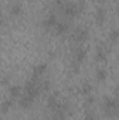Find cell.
Returning a JSON list of instances; mask_svg holds the SVG:
<instances>
[{
  "label": "cell",
  "mask_w": 119,
  "mask_h": 120,
  "mask_svg": "<svg viewBox=\"0 0 119 120\" xmlns=\"http://www.w3.org/2000/svg\"><path fill=\"white\" fill-rule=\"evenodd\" d=\"M107 78H108V73H107L105 68H98V70L95 71V80H97L98 82H104Z\"/></svg>",
  "instance_id": "cell-16"
},
{
  "label": "cell",
  "mask_w": 119,
  "mask_h": 120,
  "mask_svg": "<svg viewBox=\"0 0 119 120\" xmlns=\"http://www.w3.org/2000/svg\"><path fill=\"white\" fill-rule=\"evenodd\" d=\"M59 105H60V102L58 99V95L56 94L55 95H49V98H48V108L52 109V110H56L59 108Z\"/></svg>",
  "instance_id": "cell-12"
},
{
  "label": "cell",
  "mask_w": 119,
  "mask_h": 120,
  "mask_svg": "<svg viewBox=\"0 0 119 120\" xmlns=\"http://www.w3.org/2000/svg\"><path fill=\"white\" fill-rule=\"evenodd\" d=\"M13 105H14V102H13L11 98H8V99H3L1 103H0V112H1L3 115H6V113L13 108Z\"/></svg>",
  "instance_id": "cell-10"
},
{
  "label": "cell",
  "mask_w": 119,
  "mask_h": 120,
  "mask_svg": "<svg viewBox=\"0 0 119 120\" xmlns=\"http://www.w3.org/2000/svg\"><path fill=\"white\" fill-rule=\"evenodd\" d=\"M118 36H119L118 30H116V28H114V30H111V32H109V35H108V39H109V42L115 43V42L118 41Z\"/></svg>",
  "instance_id": "cell-17"
},
{
  "label": "cell",
  "mask_w": 119,
  "mask_h": 120,
  "mask_svg": "<svg viewBox=\"0 0 119 120\" xmlns=\"http://www.w3.org/2000/svg\"><path fill=\"white\" fill-rule=\"evenodd\" d=\"M94 102H95V98H94L92 95H88V96H86V101H84V106H86V108H91V106L94 105Z\"/></svg>",
  "instance_id": "cell-18"
},
{
  "label": "cell",
  "mask_w": 119,
  "mask_h": 120,
  "mask_svg": "<svg viewBox=\"0 0 119 120\" xmlns=\"http://www.w3.org/2000/svg\"><path fill=\"white\" fill-rule=\"evenodd\" d=\"M108 57V50H107V48L104 46V45H99V46H97V49H95V60L97 61H105Z\"/></svg>",
  "instance_id": "cell-8"
},
{
  "label": "cell",
  "mask_w": 119,
  "mask_h": 120,
  "mask_svg": "<svg viewBox=\"0 0 119 120\" xmlns=\"http://www.w3.org/2000/svg\"><path fill=\"white\" fill-rule=\"evenodd\" d=\"M3 22H4V18H3V13L0 11V27L3 25Z\"/></svg>",
  "instance_id": "cell-21"
},
{
  "label": "cell",
  "mask_w": 119,
  "mask_h": 120,
  "mask_svg": "<svg viewBox=\"0 0 119 120\" xmlns=\"http://www.w3.org/2000/svg\"><path fill=\"white\" fill-rule=\"evenodd\" d=\"M88 36H90V31L86 27H77V28H74L73 34H71V38H73L74 42H84Z\"/></svg>",
  "instance_id": "cell-4"
},
{
  "label": "cell",
  "mask_w": 119,
  "mask_h": 120,
  "mask_svg": "<svg viewBox=\"0 0 119 120\" xmlns=\"http://www.w3.org/2000/svg\"><path fill=\"white\" fill-rule=\"evenodd\" d=\"M102 108L107 116L109 117H116L118 115V101L114 96H105L102 102Z\"/></svg>",
  "instance_id": "cell-2"
},
{
  "label": "cell",
  "mask_w": 119,
  "mask_h": 120,
  "mask_svg": "<svg viewBox=\"0 0 119 120\" xmlns=\"http://www.w3.org/2000/svg\"><path fill=\"white\" fill-rule=\"evenodd\" d=\"M64 1H66V0H55V4H56V6H59V7H62Z\"/></svg>",
  "instance_id": "cell-20"
},
{
  "label": "cell",
  "mask_w": 119,
  "mask_h": 120,
  "mask_svg": "<svg viewBox=\"0 0 119 120\" xmlns=\"http://www.w3.org/2000/svg\"><path fill=\"white\" fill-rule=\"evenodd\" d=\"M34 101H35V98H32L30 95H27V94H21L20 98H18V105H20L23 109H28V108L32 106Z\"/></svg>",
  "instance_id": "cell-7"
},
{
  "label": "cell",
  "mask_w": 119,
  "mask_h": 120,
  "mask_svg": "<svg viewBox=\"0 0 119 120\" xmlns=\"http://www.w3.org/2000/svg\"><path fill=\"white\" fill-rule=\"evenodd\" d=\"M92 90H94V87H92V84H91L90 81H84V82L81 84V94H83L84 96L92 95Z\"/></svg>",
  "instance_id": "cell-14"
},
{
  "label": "cell",
  "mask_w": 119,
  "mask_h": 120,
  "mask_svg": "<svg viewBox=\"0 0 119 120\" xmlns=\"http://www.w3.org/2000/svg\"><path fill=\"white\" fill-rule=\"evenodd\" d=\"M48 70V64L46 63H39L32 68V78L34 80H41V77L45 74V71Z\"/></svg>",
  "instance_id": "cell-5"
},
{
  "label": "cell",
  "mask_w": 119,
  "mask_h": 120,
  "mask_svg": "<svg viewBox=\"0 0 119 120\" xmlns=\"http://www.w3.org/2000/svg\"><path fill=\"white\" fill-rule=\"evenodd\" d=\"M105 21H107V10L102 6H99L95 10V22H97V25L101 27V25L105 24Z\"/></svg>",
  "instance_id": "cell-6"
},
{
  "label": "cell",
  "mask_w": 119,
  "mask_h": 120,
  "mask_svg": "<svg viewBox=\"0 0 119 120\" xmlns=\"http://www.w3.org/2000/svg\"><path fill=\"white\" fill-rule=\"evenodd\" d=\"M69 28H70V27H69L67 22H60V21H58V24L55 25L53 30H55V32H56L58 35H63V34H66V32L69 31Z\"/></svg>",
  "instance_id": "cell-13"
},
{
  "label": "cell",
  "mask_w": 119,
  "mask_h": 120,
  "mask_svg": "<svg viewBox=\"0 0 119 120\" xmlns=\"http://www.w3.org/2000/svg\"><path fill=\"white\" fill-rule=\"evenodd\" d=\"M63 14L66 17H76L83 11V3H73V1H64L63 6L60 7Z\"/></svg>",
  "instance_id": "cell-1"
},
{
  "label": "cell",
  "mask_w": 119,
  "mask_h": 120,
  "mask_svg": "<svg viewBox=\"0 0 119 120\" xmlns=\"http://www.w3.org/2000/svg\"><path fill=\"white\" fill-rule=\"evenodd\" d=\"M8 94H10V96H11V99H14V98H20V95H21V87L20 85H10L8 87Z\"/></svg>",
  "instance_id": "cell-15"
},
{
  "label": "cell",
  "mask_w": 119,
  "mask_h": 120,
  "mask_svg": "<svg viewBox=\"0 0 119 120\" xmlns=\"http://www.w3.org/2000/svg\"><path fill=\"white\" fill-rule=\"evenodd\" d=\"M58 24V17L53 14V13H49L48 15H46V18L44 20V27L45 28H55V25Z\"/></svg>",
  "instance_id": "cell-9"
},
{
  "label": "cell",
  "mask_w": 119,
  "mask_h": 120,
  "mask_svg": "<svg viewBox=\"0 0 119 120\" xmlns=\"http://www.w3.org/2000/svg\"><path fill=\"white\" fill-rule=\"evenodd\" d=\"M86 57H87V50H86L84 46L74 48V50H73V68L76 71L79 70V67L81 66V63L86 60Z\"/></svg>",
  "instance_id": "cell-3"
},
{
  "label": "cell",
  "mask_w": 119,
  "mask_h": 120,
  "mask_svg": "<svg viewBox=\"0 0 119 120\" xmlns=\"http://www.w3.org/2000/svg\"><path fill=\"white\" fill-rule=\"evenodd\" d=\"M10 14L13 15V17H18V15H21L23 14V4L21 3H13L11 4V7H10Z\"/></svg>",
  "instance_id": "cell-11"
},
{
  "label": "cell",
  "mask_w": 119,
  "mask_h": 120,
  "mask_svg": "<svg viewBox=\"0 0 119 120\" xmlns=\"http://www.w3.org/2000/svg\"><path fill=\"white\" fill-rule=\"evenodd\" d=\"M84 120H97V116L94 115L92 110H86V113H84Z\"/></svg>",
  "instance_id": "cell-19"
}]
</instances>
